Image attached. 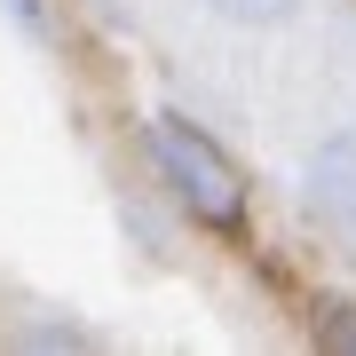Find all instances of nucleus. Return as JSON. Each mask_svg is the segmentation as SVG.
<instances>
[{"mask_svg": "<svg viewBox=\"0 0 356 356\" xmlns=\"http://www.w3.org/2000/svg\"><path fill=\"white\" fill-rule=\"evenodd\" d=\"M0 8H8L16 24H24V32L40 40V48H48V40H56V16H48V0H0Z\"/></svg>", "mask_w": 356, "mask_h": 356, "instance_id": "obj_5", "label": "nucleus"}, {"mask_svg": "<svg viewBox=\"0 0 356 356\" xmlns=\"http://www.w3.org/2000/svg\"><path fill=\"white\" fill-rule=\"evenodd\" d=\"M151 166H159V182L175 191L206 229H238L245 222V182H238V166L222 159V143L191 127L182 111H159L151 119Z\"/></svg>", "mask_w": 356, "mask_h": 356, "instance_id": "obj_1", "label": "nucleus"}, {"mask_svg": "<svg viewBox=\"0 0 356 356\" xmlns=\"http://www.w3.org/2000/svg\"><path fill=\"white\" fill-rule=\"evenodd\" d=\"M301 191H309V206H317L332 229H348V238H356V127H341L332 143H317V151H309Z\"/></svg>", "mask_w": 356, "mask_h": 356, "instance_id": "obj_2", "label": "nucleus"}, {"mask_svg": "<svg viewBox=\"0 0 356 356\" xmlns=\"http://www.w3.org/2000/svg\"><path fill=\"white\" fill-rule=\"evenodd\" d=\"M214 8L229 16V24H277V16H293L301 0H214Z\"/></svg>", "mask_w": 356, "mask_h": 356, "instance_id": "obj_3", "label": "nucleus"}, {"mask_svg": "<svg viewBox=\"0 0 356 356\" xmlns=\"http://www.w3.org/2000/svg\"><path fill=\"white\" fill-rule=\"evenodd\" d=\"M32 348H88V332L79 325H40V332H24Z\"/></svg>", "mask_w": 356, "mask_h": 356, "instance_id": "obj_6", "label": "nucleus"}, {"mask_svg": "<svg viewBox=\"0 0 356 356\" xmlns=\"http://www.w3.org/2000/svg\"><path fill=\"white\" fill-rule=\"evenodd\" d=\"M317 341H325V348H356V309H348V301H325V309H317Z\"/></svg>", "mask_w": 356, "mask_h": 356, "instance_id": "obj_4", "label": "nucleus"}]
</instances>
